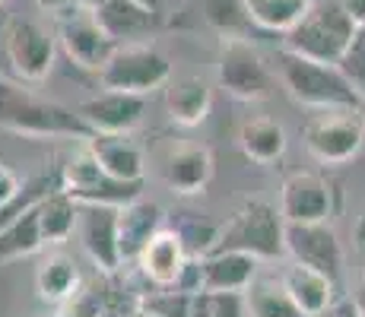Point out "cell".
Returning a JSON list of instances; mask_svg holds the SVG:
<instances>
[{
  "mask_svg": "<svg viewBox=\"0 0 365 317\" xmlns=\"http://www.w3.org/2000/svg\"><path fill=\"white\" fill-rule=\"evenodd\" d=\"M0 127L19 137H93V130L73 108L35 95L10 80H0Z\"/></svg>",
  "mask_w": 365,
  "mask_h": 317,
  "instance_id": "1",
  "label": "cell"
},
{
  "mask_svg": "<svg viewBox=\"0 0 365 317\" xmlns=\"http://www.w3.org/2000/svg\"><path fill=\"white\" fill-rule=\"evenodd\" d=\"M277 73H279V83L286 86V93L314 111H336V108L359 111L362 108V102L356 98L349 83L336 70V63H321L283 48L277 54Z\"/></svg>",
  "mask_w": 365,
  "mask_h": 317,
  "instance_id": "2",
  "label": "cell"
},
{
  "mask_svg": "<svg viewBox=\"0 0 365 317\" xmlns=\"http://www.w3.org/2000/svg\"><path fill=\"white\" fill-rule=\"evenodd\" d=\"M359 26L346 16L340 0H308L299 23L286 32V51L321 63H336Z\"/></svg>",
  "mask_w": 365,
  "mask_h": 317,
  "instance_id": "3",
  "label": "cell"
},
{
  "mask_svg": "<svg viewBox=\"0 0 365 317\" xmlns=\"http://www.w3.org/2000/svg\"><path fill=\"white\" fill-rule=\"evenodd\" d=\"M286 222L267 200H245L220 225L213 251H238L257 260H277L286 254Z\"/></svg>",
  "mask_w": 365,
  "mask_h": 317,
  "instance_id": "4",
  "label": "cell"
},
{
  "mask_svg": "<svg viewBox=\"0 0 365 317\" xmlns=\"http://www.w3.org/2000/svg\"><path fill=\"white\" fill-rule=\"evenodd\" d=\"M96 76H99L102 89L146 95L153 89H163L168 83L172 61L156 45H146V41H140V45H121V48H115V54H111L108 63Z\"/></svg>",
  "mask_w": 365,
  "mask_h": 317,
  "instance_id": "5",
  "label": "cell"
},
{
  "mask_svg": "<svg viewBox=\"0 0 365 317\" xmlns=\"http://www.w3.org/2000/svg\"><path fill=\"white\" fill-rule=\"evenodd\" d=\"M61 185L76 203H102V207L118 209L143 197V181L111 178L89 152V146H83L80 152L67 159V165L61 168Z\"/></svg>",
  "mask_w": 365,
  "mask_h": 317,
  "instance_id": "6",
  "label": "cell"
},
{
  "mask_svg": "<svg viewBox=\"0 0 365 317\" xmlns=\"http://www.w3.org/2000/svg\"><path fill=\"white\" fill-rule=\"evenodd\" d=\"M216 83L229 95L245 102H261L273 95V73L248 38H222L216 58Z\"/></svg>",
  "mask_w": 365,
  "mask_h": 317,
  "instance_id": "7",
  "label": "cell"
},
{
  "mask_svg": "<svg viewBox=\"0 0 365 317\" xmlns=\"http://www.w3.org/2000/svg\"><path fill=\"white\" fill-rule=\"evenodd\" d=\"M305 150L321 165H343V162L356 159L365 143V127L362 115L349 108L336 111H318L305 127Z\"/></svg>",
  "mask_w": 365,
  "mask_h": 317,
  "instance_id": "8",
  "label": "cell"
},
{
  "mask_svg": "<svg viewBox=\"0 0 365 317\" xmlns=\"http://www.w3.org/2000/svg\"><path fill=\"white\" fill-rule=\"evenodd\" d=\"M58 41L76 67L93 70V73H99L118 48L115 41L102 32V26L96 23L93 10H86V6H80V4L58 13Z\"/></svg>",
  "mask_w": 365,
  "mask_h": 317,
  "instance_id": "9",
  "label": "cell"
},
{
  "mask_svg": "<svg viewBox=\"0 0 365 317\" xmlns=\"http://www.w3.org/2000/svg\"><path fill=\"white\" fill-rule=\"evenodd\" d=\"M54 41L58 38L35 19H10L4 35V48H6V61L16 70L19 80L41 83L51 73Z\"/></svg>",
  "mask_w": 365,
  "mask_h": 317,
  "instance_id": "10",
  "label": "cell"
},
{
  "mask_svg": "<svg viewBox=\"0 0 365 317\" xmlns=\"http://www.w3.org/2000/svg\"><path fill=\"white\" fill-rule=\"evenodd\" d=\"M286 254L336 283L343 273V244L331 222H286Z\"/></svg>",
  "mask_w": 365,
  "mask_h": 317,
  "instance_id": "11",
  "label": "cell"
},
{
  "mask_svg": "<svg viewBox=\"0 0 365 317\" xmlns=\"http://www.w3.org/2000/svg\"><path fill=\"white\" fill-rule=\"evenodd\" d=\"M76 235L86 254L96 260L102 273H118L121 254H118V207L102 203H76Z\"/></svg>",
  "mask_w": 365,
  "mask_h": 317,
  "instance_id": "12",
  "label": "cell"
},
{
  "mask_svg": "<svg viewBox=\"0 0 365 317\" xmlns=\"http://www.w3.org/2000/svg\"><path fill=\"white\" fill-rule=\"evenodd\" d=\"M334 213V187L314 172H296L279 190L283 222H327Z\"/></svg>",
  "mask_w": 365,
  "mask_h": 317,
  "instance_id": "13",
  "label": "cell"
},
{
  "mask_svg": "<svg viewBox=\"0 0 365 317\" xmlns=\"http://www.w3.org/2000/svg\"><path fill=\"white\" fill-rule=\"evenodd\" d=\"M76 115L86 121L93 133H130L146 118V95L102 89L99 95L86 98L76 108Z\"/></svg>",
  "mask_w": 365,
  "mask_h": 317,
  "instance_id": "14",
  "label": "cell"
},
{
  "mask_svg": "<svg viewBox=\"0 0 365 317\" xmlns=\"http://www.w3.org/2000/svg\"><path fill=\"white\" fill-rule=\"evenodd\" d=\"M96 23L102 26V32L121 45H140L143 38H150L159 26V13L146 10V6L133 4V0H108V4L93 10Z\"/></svg>",
  "mask_w": 365,
  "mask_h": 317,
  "instance_id": "15",
  "label": "cell"
},
{
  "mask_svg": "<svg viewBox=\"0 0 365 317\" xmlns=\"http://www.w3.org/2000/svg\"><path fill=\"white\" fill-rule=\"evenodd\" d=\"M165 111L178 127H197L207 121L210 102H213V89L197 73H178L168 76L165 83Z\"/></svg>",
  "mask_w": 365,
  "mask_h": 317,
  "instance_id": "16",
  "label": "cell"
},
{
  "mask_svg": "<svg viewBox=\"0 0 365 317\" xmlns=\"http://www.w3.org/2000/svg\"><path fill=\"white\" fill-rule=\"evenodd\" d=\"M163 219H165L163 207L153 200H143V197L118 209V254H121V266L133 264L140 257L146 241L163 229Z\"/></svg>",
  "mask_w": 365,
  "mask_h": 317,
  "instance_id": "17",
  "label": "cell"
},
{
  "mask_svg": "<svg viewBox=\"0 0 365 317\" xmlns=\"http://www.w3.org/2000/svg\"><path fill=\"white\" fill-rule=\"evenodd\" d=\"M261 260L238 251H210L200 257L203 292H245L257 279Z\"/></svg>",
  "mask_w": 365,
  "mask_h": 317,
  "instance_id": "18",
  "label": "cell"
},
{
  "mask_svg": "<svg viewBox=\"0 0 365 317\" xmlns=\"http://www.w3.org/2000/svg\"><path fill=\"white\" fill-rule=\"evenodd\" d=\"M185 260H187V251H185V244H181V238L175 235L172 229H159L156 235L146 241V248L140 251V257L133 260V264L140 266L143 279H150L156 289H165V286H175Z\"/></svg>",
  "mask_w": 365,
  "mask_h": 317,
  "instance_id": "19",
  "label": "cell"
},
{
  "mask_svg": "<svg viewBox=\"0 0 365 317\" xmlns=\"http://www.w3.org/2000/svg\"><path fill=\"white\" fill-rule=\"evenodd\" d=\"M86 146L111 178L143 181V172H146L143 150L133 143L128 133H93L86 140Z\"/></svg>",
  "mask_w": 365,
  "mask_h": 317,
  "instance_id": "20",
  "label": "cell"
},
{
  "mask_svg": "<svg viewBox=\"0 0 365 317\" xmlns=\"http://www.w3.org/2000/svg\"><path fill=\"white\" fill-rule=\"evenodd\" d=\"M279 283H283V289L289 292V298L299 305V311L308 314V317H321L327 311V305L336 298L334 295L336 283H331L324 273L312 270V266L296 264V260L279 273Z\"/></svg>",
  "mask_w": 365,
  "mask_h": 317,
  "instance_id": "21",
  "label": "cell"
},
{
  "mask_svg": "<svg viewBox=\"0 0 365 317\" xmlns=\"http://www.w3.org/2000/svg\"><path fill=\"white\" fill-rule=\"evenodd\" d=\"M165 185L175 194H200L213 178V156L207 146L187 143L178 146L172 156L165 159Z\"/></svg>",
  "mask_w": 365,
  "mask_h": 317,
  "instance_id": "22",
  "label": "cell"
},
{
  "mask_svg": "<svg viewBox=\"0 0 365 317\" xmlns=\"http://www.w3.org/2000/svg\"><path fill=\"white\" fill-rule=\"evenodd\" d=\"M238 146L251 162L270 165L286 152V130L273 118H251L238 130Z\"/></svg>",
  "mask_w": 365,
  "mask_h": 317,
  "instance_id": "23",
  "label": "cell"
},
{
  "mask_svg": "<svg viewBox=\"0 0 365 317\" xmlns=\"http://www.w3.org/2000/svg\"><path fill=\"white\" fill-rule=\"evenodd\" d=\"M38 229H41V241L45 244H58V241H64V238L73 235L76 200L64 187L51 190V194L38 203Z\"/></svg>",
  "mask_w": 365,
  "mask_h": 317,
  "instance_id": "24",
  "label": "cell"
},
{
  "mask_svg": "<svg viewBox=\"0 0 365 317\" xmlns=\"http://www.w3.org/2000/svg\"><path fill=\"white\" fill-rule=\"evenodd\" d=\"M245 305H248V317H308L299 311L279 279H255L245 289Z\"/></svg>",
  "mask_w": 365,
  "mask_h": 317,
  "instance_id": "25",
  "label": "cell"
},
{
  "mask_svg": "<svg viewBox=\"0 0 365 317\" xmlns=\"http://www.w3.org/2000/svg\"><path fill=\"white\" fill-rule=\"evenodd\" d=\"M76 283H80V273H76V264L67 254H48L38 264V273H35L38 295L48 301H64L70 295H76Z\"/></svg>",
  "mask_w": 365,
  "mask_h": 317,
  "instance_id": "26",
  "label": "cell"
},
{
  "mask_svg": "<svg viewBox=\"0 0 365 317\" xmlns=\"http://www.w3.org/2000/svg\"><path fill=\"white\" fill-rule=\"evenodd\" d=\"M41 244L45 241H41V229H38V207H32L0 229V264L26 257V254L38 251Z\"/></svg>",
  "mask_w": 365,
  "mask_h": 317,
  "instance_id": "27",
  "label": "cell"
},
{
  "mask_svg": "<svg viewBox=\"0 0 365 317\" xmlns=\"http://www.w3.org/2000/svg\"><path fill=\"white\" fill-rule=\"evenodd\" d=\"M308 0H245L251 26L267 32H289L305 13Z\"/></svg>",
  "mask_w": 365,
  "mask_h": 317,
  "instance_id": "28",
  "label": "cell"
},
{
  "mask_svg": "<svg viewBox=\"0 0 365 317\" xmlns=\"http://www.w3.org/2000/svg\"><path fill=\"white\" fill-rule=\"evenodd\" d=\"M203 16L222 38H248L251 19L245 0H203Z\"/></svg>",
  "mask_w": 365,
  "mask_h": 317,
  "instance_id": "29",
  "label": "cell"
},
{
  "mask_svg": "<svg viewBox=\"0 0 365 317\" xmlns=\"http://www.w3.org/2000/svg\"><path fill=\"white\" fill-rule=\"evenodd\" d=\"M58 187H64L61 185V172L58 175H38V178H32V181H23V190H19L6 207H0V229H4L6 222H13L16 216H23L26 209L38 207V203Z\"/></svg>",
  "mask_w": 365,
  "mask_h": 317,
  "instance_id": "30",
  "label": "cell"
},
{
  "mask_svg": "<svg viewBox=\"0 0 365 317\" xmlns=\"http://www.w3.org/2000/svg\"><path fill=\"white\" fill-rule=\"evenodd\" d=\"M172 232L181 238L187 257H203V254L213 251L216 235H220V222H210L194 213H185V219H178V225H175Z\"/></svg>",
  "mask_w": 365,
  "mask_h": 317,
  "instance_id": "31",
  "label": "cell"
},
{
  "mask_svg": "<svg viewBox=\"0 0 365 317\" xmlns=\"http://www.w3.org/2000/svg\"><path fill=\"white\" fill-rule=\"evenodd\" d=\"M336 70H340L343 80L349 83V89L356 93V98L365 105V26H359V29L353 32L346 51H343L340 61H336Z\"/></svg>",
  "mask_w": 365,
  "mask_h": 317,
  "instance_id": "32",
  "label": "cell"
},
{
  "mask_svg": "<svg viewBox=\"0 0 365 317\" xmlns=\"http://www.w3.org/2000/svg\"><path fill=\"white\" fill-rule=\"evenodd\" d=\"M140 311L153 317H191V292H181L175 286L156 289L146 298H140Z\"/></svg>",
  "mask_w": 365,
  "mask_h": 317,
  "instance_id": "33",
  "label": "cell"
},
{
  "mask_svg": "<svg viewBox=\"0 0 365 317\" xmlns=\"http://www.w3.org/2000/svg\"><path fill=\"white\" fill-rule=\"evenodd\" d=\"M210 295H213L210 317H248L245 292H210Z\"/></svg>",
  "mask_w": 365,
  "mask_h": 317,
  "instance_id": "34",
  "label": "cell"
},
{
  "mask_svg": "<svg viewBox=\"0 0 365 317\" xmlns=\"http://www.w3.org/2000/svg\"><path fill=\"white\" fill-rule=\"evenodd\" d=\"M19 190H23V178H19L13 168L0 165V207H6V203H10Z\"/></svg>",
  "mask_w": 365,
  "mask_h": 317,
  "instance_id": "35",
  "label": "cell"
},
{
  "mask_svg": "<svg viewBox=\"0 0 365 317\" xmlns=\"http://www.w3.org/2000/svg\"><path fill=\"white\" fill-rule=\"evenodd\" d=\"M321 317H359V311H356L353 298H334Z\"/></svg>",
  "mask_w": 365,
  "mask_h": 317,
  "instance_id": "36",
  "label": "cell"
},
{
  "mask_svg": "<svg viewBox=\"0 0 365 317\" xmlns=\"http://www.w3.org/2000/svg\"><path fill=\"white\" fill-rule=\"evenodd\" d=\"M340 6L356 26H365V0H340Z\"/></svg>",
  "mask_w": 365,
  "mask_h": 317,
  "instance_id": "37",
  "label": "cell"
},
{
  "mask_svg": "<svg viewBox=\"0 0 365 317\" xmlns=\"http://www.w3.org/2000/svg\"><path fill=\"white\" fill-rule=\"evenodd\" d=\"M38 6H45L51 13H64L70 6H76V0H38Z\"/></svg>",
  "mask_w": 365,
  "mask_h": 317,
  "instance_id": "38",
  "label": "cell"
},
{
  "mask_svg": "<svg viewBox=\"0 0 365 317\" xmlns=\"http://www.w3.org/2000/svg\"><path fill=\"white\" fill-rule=\"evenodd\" d=\"M349 298H353V305H356V311H359V317H365V279L356 286V292L349 295Z\"/></svg>",
  "mask_w": 365,
  "mask_h": 317,
  "instance_id": "39",
  "label": "cell"
},
{
  "mask_svg": "<svg viewBox=\"0 0 365 317\" xmlns=\"http://www.w3.org/2000/svg\"><path fill=\"white\" fill-rule=\"evenodd\" d=\"M353 238H356V244L365 251V213L359 216V222H356V229H353Z\"/></svg>",
  "mask_w": 365,
  "mask_h": 317,
  "instance_id": "40",
  "label": "cell"
},
{
  "mask_svg": "<svg viewBox=\"0 0 365 317\" xmlns=\"http://www.w3.org/2000/svg\"><path fill=\"white\" fill-rule=\"evenodd\" d=\"M133 4L146 6V10H153V13H163V0H133Z\"/></svg>",
  "mask_w": 365,
  "mask_h": 317,
  "instance_id": "41",
  "label": "cell"
},
{
  "mask_svg": "<svg viewBox=\"0 0 365 317\" xmlns=\"http://www.w3.org/2000/svg\"><path fill=\"white\" fill-rule=\"evenodd\" d=\"M80 6H86V10H96V6H102V4H108V0H76Z\"/></svg>",
  "mask_w": 365,
  "mask_h": 317,
  "instance_id": "42",
  "label": "cell"
},
{
  "mask_svg": "<svg viewBox=\"0 0 365 317\" xmlns=\"http://www.w3.org/2000/svg\"><path fill=\"white\" fill-rule=\"evenodd\" d=\"M359 115H362V127H365V105H362V108H359Z\"/></svg>",
  "mask_w": 365,
  "mask_h": 317,
  "instance_id": "43",
  "label": "cell"
},
{
  "mask_svg": "<svg viewBox=\"0 0 365 317\" xmlns=\"http://www.w3.org/2000/svg\"><path fill=\"white\" fill-rule=\"evenodd\" d=\"M133 317H153V314H146V311H137V314H133Z\"/></svg>",
  "mask_w": 365,
  "mask_h": 317,
  "instance_id": "44",
  "label": "cell"
},
{
  "mask_svg": "<svg viewBox=\"0 0 365 317\" xmlns=\"http://www.w3.org/2000/svg\"><path fill=\"white\" fill-rule=\"evenodd\" d=\"M0 4H4V0H0Z\"/></svg>",
  "mask_w": 365,
  "mask_h": 317,
  "instance_id": "45",
  "label": "cell"
},
{
  "mask_svg": "<svg viewBox=\"0 0 365 317\" xmlns=\"http://www.w3.org/2000/svg\"><path fill=\"white\" fill-rule=\"evenodd\" d=\"M362 279H365V276H362Z\"/></svg>",
  "mask_w": 365,
  "mask_h": 317,
  "instance_id": "46",
  "label": "cell"
}]
</instances>
